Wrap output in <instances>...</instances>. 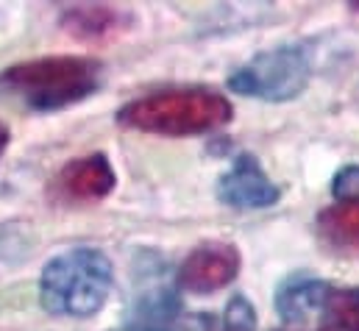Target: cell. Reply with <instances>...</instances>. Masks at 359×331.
Instances as JSON below:
<instances>
[{"instance_id": "7", "label": "cell", "mask_w": 359, "mask_h": 331, "mask_svg": "<svg viewBox=\"0 0 359 331\" xmlns=\"http://www.w3.org/2000/svg\"><path fill=\"white\" fill-rule=\"evenodd\" d=\"M201 320L181 312L170 287H148L140 292L137 309L120 331H198Z\"/></svg>"}, {"instance_id": "5", "label": "cell", "mask_w": 359, "mask_h": 331, "mask_svg": "<svg viewBox=\"0 0 359 331\" xmlns=\"http://www.w3.org/2000/svg\"><path fill=\"white\" fill-rule=\"evenodd\" d=\"M240 273V250L229 243H203L179 267V287L195 295H212L229 287Z\"/></svg>"}, {"instance_id": "10", "label": "cell", "mask_w": 359, "mask_h": 331, "mask_svg": "<svg viewBox=\"0 0 359 331\" xmlns=\"http://www.w3.org/2000/svg\"><path fill=\"white\" fill-rule=\"evenodd\" d=\"M123 22H128V17L117 8H109V6H79V8H70L65 14V28L70 34H76L79 39L109 36L117 28H123Z\"/></svg>"}, {"instance_id": "4", "label": "cell", "mask_w": 359, "mask_h": 331, "mask_svg": "<svg viewBox=\"0 0 359 331\" xmlns=\"http://www.w3.org/2000/svg\"><path fill=\"white\" fill-rule=\"evenodd\" d=\"M309 76L312 67L298 48H276L268 53H259L245 67H240L229 79V86L240 95L278 103L298 97L306 89Z\"/></svg>"}, {"instance_id": "12", "label": "cell", "mask_w": 359, "mask_h": 331, "mask_svg": "<svg viewBox=\"0 0 359 331\" xmlns=\"http://www.w3.org/2000/svg\"><path fill=\"white\" fill-rule=\"evenodd\" d=\"M318 331H359V287L332 290Z\"/></svg>"}, {"instance_id": "8", "label": "cell", "mask_w": 359, "mask_h": 331, "mask_svg": "<svg viewBox=\"0 0 359 331\" xmlns=\"http://www.w3.org/2000/svg\"><path fill=\"white\" fill-rule=\"evenodd\" d=\"M59 187L67 198L76 201H97L114 189V170L103 154H92L84 159H76L59 173Z\"/></svg>"}, {"instance_id": "2", "label": "cell", "mask_w": 359, "mask_h": 331, "mask_svg": "<svg viewBox=\"0 0 359 331\" xmlns=\"http://www.w3.org/2000/svg\"><path fill=\"white\" fill-rule=\"evenodd\" d=\"M111 262L95 248H73L50 259L39 278V301L59 318H92L109 298Z\"/></svg>"}, {"instance_id": "17", "label": "cell", "mask_w": 359, "mask_h": 331, "mask_svg": "<svg viewBox=\"0 0 359 331\" xmlns=\"http://www.w3.org/2000/svg\"><path fill=\"white\" fill-rule=\"evenodd\" d=\"M354 8H359V3H357V6H354Z\"/></svg>"}, {"instance_id": "3", "label": "cell", "mask_w": 359, "mask_h": 331, "mask_svg": "<svg viewBox=\"0 0 359 331\" xmlns=\"http://www.w3.org/2000/svg\"><path fill=\"white\" fill-rule=\"evenodd\" d=\"M100 67L90 56H50L8 67L0 73V83L20 92L34 109L50 112L92 95L100 83Z\"/></svg>"}, {"instance_id": "9", "label": "cell", "mask_w": 359, "mask_h": 331, "mask_svg": "<svg viewBox=\"0 0 359 331\" xmlns=\"http://www.w3.org/2000/svg\"><path fill=\"white\" fill-rule=\"evenodd\" d=\"M332 290L326 281L312 278L306 273H298L287 278L276 292V309L287 323H304L315 312H323Z\"/></svg>"}, {"instance_id": "15", "label": "cell", "mask_w": 359, "mask_h": 331, "mask_svg": "<svg viewBox=\"0 0 359 331\" xmlns=\"http://www.w3.org/2000/svg\"><path fill=\"white\" fill-rule=\"evenodd\" d=\"M6 145H8V128L0 123V154L6 151Z\"/></svg>"}, {"instance_id": "1", "label": "cell", "mask_w": 359, "mask_h": 331, "mask_svg": "<svg viewBox=\"0 0 359 331\" xmlns=\"http://www.w3.org/2000/svg\"><path fill=\"white\" fill-rule=\"evenodd\" d=\"M117 120L151 134L192 137L226 126L231 120V103L215 89H173L131 100L120 109Z\"/></svg>"}, {"instance_id": "16", "label": "cell", "mask_w": 359, "mask_h": 331, "mask_svg": "<svg viewBox=\"0 0 359 331\" xmlns=\"http://www.w3.org/2000/svg\"><path fill=\"white\" fill-rule=\"evenodd\" d=\"M223 331H234V329H226V326H223Z\"/></svg>"}, {"instance_id": "13", "label": "cell", "mask_w": 359, "mask_h": 331, "mask_svg": "<svg viewBox=\"0 0 359 331\" xmlns=\"http://www.w3.org/2000/svg\"><path fill=\"white\" fill-rule=\"evenodd\" d=\"M223 326L234 331H254L257 329V315H254V306L243 298V295H234L226 306V315H223Z\"/></svg>"}, {"instance_id": "11", "label": "cell", "mask_w": 359, "mask_h": 331, "mask_svg": "<svg viewBox=\"0 0 359 331\" xmlns=\"http://www.w3.org/2000/svg\"><path fill=\"white\" fill-rule=\"evenodd\" d=\"M320 237L340 248H359V201L332 206L318 220Z\"/></svg>"}, {"instance_id": "6", "label": "cell", "mask_w": 359, "mask_h": 331, "mask_svg": "<svg viewBox=\"0 0 359 331\" xmlns=\"http://www.w3.org/2000/svg\"><path fill=\"white\" fill-rule=\"evenodd\" d=\"M278 187L251 154L237 156L231 170L217 181V198L234 209H265L278 201Z\"/></svg>"}, {"instance_id": "14", "label": "cell", "mask_w": 359, "mask_h": 331, "mask_svg": "<svg viewBox=\"0 0 359 331\" xmlns=\"http://www.w3.org/2000/svg\"><path fill=\"white\" fill-rule=\"evenodd\" d=\"M332 195H334L340 203H354V201H359V165L343 167V170L334 175Z\"/></svg>"}]
</instances>
